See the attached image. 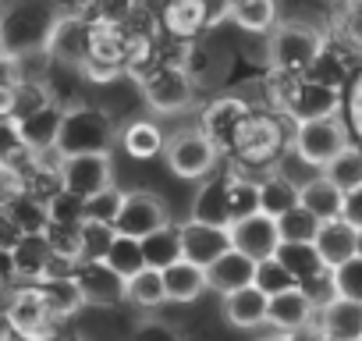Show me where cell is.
<instances>
[{"mask_svg":"<svg viewBox=\"0 0 362 341\" xmlns=\"http://www.w3.org/2000/svg\"><path fill=\"white\" fill-rule=\"evenodd\" d=\"M57 18V0H8L0 8V54L11 61L25 54H43L50 47Z\"/></svg>","mask_w":362,"mask_h":341,"instance_id":"obj_1","label":"cell"},{"mask_svg":"<svg viewBox=\"0 0 362 341\" xmlns=\"http://www.w3.org/2000/svg\"><path fill=\"white\" fill-rule=\"evenodd\" d=\"M267 93H270V107L274 114L288 117L291 125H305V121H320L330 114H341L344 93L313 79V75H267Z\"/></svg>","mask_w":362,"mask_h":341,"instance_id":"obj_2","label":"cell"},{"mask_svg":"<svg viewBox=\"0 0 362 341\" xmlns=\"http://www.w3.org/2000/svg\"><path fill=\"white\" fill-rule=\"evenodd\" d=\"M327 47H330V33H320L316 25L305 22H284L270 29L267 64L277 75H305Z\"/></svg>","mask_w":362,"mask_h":341,"instance_id":"obj_3","label":"cell"},{"mask_svg":"<svg viewBox=\"0 0 362 341\" xmlns=\"http://www.w3.org/2000/svg\"><path fill=\"white\" fill-rule=\"evenodd\" d=\"M117 142V125L110 110L96 103H75L64 110L57 153L61 156H82V153H110Z\"/></svg>","mask_w":362,"mask_h":341,"instance_id":"obj_4","label":"cell"},{"mask_svg":"<svg viewBox=\"0 0 362 341\" xmlns=\"http://www.w3.org/2000/svg\"><path fill=\"white\" fill-rule=\"evenodd\" d=\"M139 96L160 117L185 114L192 107V100H196V82H192V75L185 71V64H181L177 57L174 61L160 57L156 64L139 71Z\"/></svg>","mask_w":362,"mask_h":341,"instance_id":"obj_5","label":"cell"},{"mask_svg":"<svg viewBox=\"0 0 362 341\" xmlns=\"http://www.w3.org/2000/svg\"><path fill=\"white\" fill-rule=\"evenodd\" d=\"M284 149H288V135L281 117L274 110H252L235 139L231 156L238 160L242 170H270Z\"/></svg>","mask_w":362,"mask_h":341,"instance_id":"obj_6","label":"cell"},{"mask_svg":"<svg viewBox=\"0 0 362 341\" xmlns=\"http://www.w3.org/2000/svg\"><path fill=\"white\" fill-rule=\"evenodd\" d=\"M348 142H351V125H348L341 114H330V117H320V121L295 125V128H291V139H288V149H291L302 163L323 170Z\"/></svg>","mask_w":362,"mask_h":341,"instance_id":"obj_7","label":"cell"},{"mask_svg":"<svg viewBox=\"0 0 362 341\" xmlns=\"http://www.w3.org/2000/svg\"><path fill=\"white\" fill-rule=\"evenodd\" d=\"M163 160L170 167V175L189 178V182H203V178L214 175V167L221 160V149L203 135L199 125H189V128H177L174 135H167Z\"/></svg>","mask_w":362,"mask_h":341,"instance_id":"obj_8","label":"cell"},{"mask_svg":"<svg viewBox=\"0 0 362 341\" xmlns=\"http://www.w3.org/2000/svg\"><path fill=\"white\" fill-rule=\"evenodd\" d=\"M4 313H8V323H11L18 341H57L61 337V320L50 316V309L40 299L36 284L11 288L8 302H4Z\"/></svg>","mask_w":362,"mask_h":341,"instance_id":"obj_9","label":"cell"},{"mask_svg":"<svg viewBox=\"0 0 362 341\" xmlns=\"http://www.w3.org/2000/svg\"><path fill=\"white\" fill-rule=\"evenodd\" d=\"M249 114H252V107H249L245 96L224 93V96H217V100H210V103L203 107L199 128H203V135L221 149V156H231L235 139H238V132H242V125H245Z\"/></svg>","mask_w":362,"mask_h":341,"instance_id":"obj_10","label":"cell"},{"mask_svg":"<svg viewBox=\"0 0 362 341\" xmlns=\"http://www.w3.org/2000/svg\"><path fill=\"white\" fill-rule=\"evenodd\" d=\"M57 178H61V189L78 196V200H89L103 189L114 185V160L110 153H82V156H61V167H57Z\"/></svg>","mask_w":362,"mask_h":341,"instance_id":"obj_11","label":"cell"},{"mask_svg":"<svg viewBox=\"0 0 362 341\" xmlns=\"http://www.w3.org/2000/svg\"><path fill=\"white\" fill-rule=\"evenodd\" d=\"M167 224H170L167 203L149 189H132V192H124V203H121V214H117L114 228H117V235H132V238L142 242L146 235H153Z\"/></svg>","mask_w":362,"mask_h":341,"instance_id":"obj_12","label":"cell"},{"mask_svg":"<svg viewBox=\"0 0 362 341\" xmlns=\"http://www.w3.org/2000/svg\"><path fill=\"white\" fill-rule=\"evenodd\" d=\"M89 50H93V18H86V15H61L57 25H54L50 47H47L50 61L82 71V64L89 61Z\"/></svg>","mask_w":362,"mask_h":341,"instance_id":"obj_13","label":"cell"},{"mask_svg":"<svg viewBox=\"0 0 362 341\" xmlns=\"http://www.w3.org/2000/svg\"><path fill=\"white\" fill-rule=\"evenodd\" d=\"M75 281L82 288L86 306H100V309H114L121 302H128V281L110 270L103 260H82L75 267Z\"/></svg>","mask_w":362,"mask_h":341,"instance_id":"obj_14","label":"cell"},{"mask_svg":"<svg viewBox=\"0 0 362 341\" xmlns=\"http://www.w3.org/2000/svg\"><path fill=\"white\" fill-rule=\"evenodd\" d=\"M177 235H181V260H192L203 270L231 249V228L206 224V221H196V217L177 224Z\"/></svg>","mask_w":362,"mask_h":341,"instance_id":"obj_15","label":"cell"},{"mask_svg":"<svg viewBox=\"0 0 362 341\" xmlns=\"http://www.w3.org/2000/svg\"><path fill=\"white\" fill-rule=\"evenodd\" d=\"M231 249L252 256L256 263L277 256V249H281L277 221L267 217V214H259V210L249 214V217H242V221H235V224H231Z\"/></svg>","mask_w":362,"mask_h":341,"instance_id":"obj_16","label":"cell"},{"mask_svg":"<svg viewBox=\"0 0 362 341\" xmlns=\"http://www.w3.org/2000/svg\"><path fill=\"white\" fill-rule=\"evenodd\" d=\"M210 22H214L210 0H167V8L160 11V29L177 43L199 40Z\"/></svg>","mask_w":362,"mask_h":341,"instance_id":"obj_17","label":"cell"},{"mask_svg":"<svg viewBox=\"0 0 362 341\" xmlns=\"http://www.w3.org/2000/svg\"><path fill=\"white\" fill-rule=\"evenodd\" d=\"M61 121H64V107L57 100H47L43 107H36L33 114L18 117V132L29 153H50L57 149V135H61Z\"/></svg>","mask_w":362,"mask_h":341,"instance_id":"obj_18","label":"cell"},{"mask_svg":"<svg viewBox=\"0 0 362 341\" xmlns=\"http://www.w3.org/2000/svg\"><path fill=\"white\" fill-rule=\"evenodd\" d=\"M316 320V306L309 302V295L295 284L281 295H270V306H267V327L270 330H281V334H295L302 327H309Z\"/></svg>","mask_w":362,"mask_h":341,"instance_id":"obj_19","label":"cell"},{"mask_svg":"<svg viewBox=\"0 0 362 341\" xmlns=\"http://www.w3.org/2000/svg\"><path fill=\"white\" fill-rule=\"evenodd\" d=\"M316 327L327 341H362V302L355 299H330L316 309Z\"/></svg>","mask_w":362,"mask_h":341,"instance_id":"obj_20","label":"cell"},{"mask_svg":"<svg viewBox=\"0 0 362 341\" xmlns=\"http://www.w3.org/2000/svg\"><path fill=\"white\" fill-rule=\"evenodd\" d=\"M0 214H4L22 235H40L47 231L50 224V210H47V200L29 192V189H15L0 200Z\"/></svg>","mask_w":362,"mask_h":341,"instance_id":"obj_21","label":"cell"},{"mask_svg":"<svg viewBox=\"0 0 362 341\" xmlns=\"http://www.w3.org/2000/svg\"><path fill=\"white\" fill-rule=\"evenodd\" d=\"M206 281H210V291H217V295H231L238 288H249L256 281V260L238 253V249H228L221 260H214L206 267Z\"/></svg>","mask_w":362,"mask_h":341,"instance_id":"obj_22","label":"cell"},{"mask_svg":"<svg viewBox=\"0 0 362 341\" xmlns=\"http://www.w3.org/2000/svg\"><path fill=\"white\" fill-rule=\"evenodd\" d=\"M355 242H358V231H355L344 217L323 221L320 231H316V238H313V245H316V253H320V260H323L327 270L348 263V260L355 256Z\"/></svg>","mask_w":362,"mask_h":341,"instance_id":"obj_23","label":"cell"},{"mask_svg":"<svg viewBox=\"0 0 362 341\" xmlns=\"http://www.w3.org/2000/svg\"><path fill=\"white\" fill-rule=\"evenodd\" d=\"M267 306H270V295H263L256 284H249V288L224 295V320L235 330H259V327H267Z\"/></svg>","mask_w":362,"mask_h":341,"instance_id":"obj_24","label":"cell"},{"mask_svg":"<svg viewBox=\"0 0 362 341\" xmlns=\"http://www.w3.org/2000/svg\"><path fill=\"white\" fill-rule=\"evenodd\" d=\"M196 221H206V224H221V228H231V196H228V170L224 175H210L203 178V189L196 192L192 200V214Z\"/></svg>","mask_w":362,"mask_h":341,"instance_id":"obj_25","label":"cell"},{"mask_svg":"<svg viewBox=\"0 0 362 341\" xmlns=\"http://www.w3.org/2000/svg\"><path fill=\"white\" fill-rule=\"evenodd\" d=\"M36 291H40V299L47 302V309H50V316L54 320H71L82 306H86V299H82V288H78V281H75V274H50V277H43V281H36Z\"/></svg>","mask_w":362,"mask_h":341,"instance_id":"obj_26","label":"cell"},{"mask_svg":"<svg viewBox=\"0 0 362 341\" xmlns=\"http://www.w3.org/2000/svg\"><path fill=\"white\" fill-rule=\"evenodd\" d=\"M163 288H167V302H199L206 291H210V281H206V270L196 267L192 260H177L163 270Z\"/></svg>","mask_w":362,"mask_h":341,"instance_id":"obj_27","label":"cell"},{"mask_svg":"<svg viewBox=\"0 0 362 341\" xmlns=\"http://www.w3.org/2000/svg\"><path fill=\"white\" fill-rule=\"evenodd\" d=\"M11 256H15V267H18V281L22 284H36L40 277H47L54 249H50L47 235L40 231V235H22L11 245Z\"/></svg>","mask_w":362,"mask_h":341,"instance_id":"obj_28","label":"cell"},{"mask_svg":"<svg viewBox=\"0 0 362 341\" xmlns=\"http://www.w3.org/2000/svg\"><path fill=\"white\" fill-rule=\"evenodd\" d=\"M256 185H259V214L277 221V217H284L288 210L298 207V185L284 175V170L270 167L263 178H256Z\"/></svg>","mask_w":362,"mask_h":341,"instance_id":"obj_29","label":"cell"},{"mask_svg":"<svg viewBox=\"0 0 362 341\" xmlns=\"http://www.w3.org/2000/svg\"><path fill=\"white\" fill-rule=\"evenodd\" d=\"M117 142L124 146V153H128L132 160H153V156L163 153L167 135H163V128H160L153 117H132V121L117 132Z\"/></svg>","mask_w":362,"mask_h":341,"instance_id":"obj_30","label":"cell"},{"mask_svg":"<svg viewBox=\"0 0 362 341\" xmlns=\"http://www.w3.org/2000/svg\"><path fill=\"white\" fill-rule=\"evenodd\" d=\"M298 207H305L320 224L323 221H337L341 217V207H344V192L327 175H316L305 185H298Z\"/></svg>","mask_w":362,"mask_h":341,"instance_id":"obj_31","label":"cell"},{"mask_svg":"<svg viewBox=\"0 0 362 341\" xmlns=\"http://www.w3.org/2000/svg\"><path fill=\"white\" fill-rule=\"evenodd\" d=\"M224 18L245 33H270L277 25V0H224Z\"/></svg>","mask_w":362,"mask_h":341,"instance_id":"obj_32","label":"cell"},{"mask_svg":"<svg viewBox=\"0 0 362 341\" xmlns=\"http://www.w3.org/2000/svg\"><path fill=\"white\" fill-rule=\"evenodd\" d=\"M320 175H327L341 192H351V189H358L362 185V146L358 142H348Z\"/></svg>","mask_w":362,"mask_h":341,"instance_id":"obj_33","label":"cell"},{"mask_svg":"<svg viewBox=\"0 0 362 341\" xmlns=\"http://www.w3.org/2000/svg\"><path fill=\"white\" fill-rule=\"evenodd\" d=\"M334 43L348 54H362V0H341L334 11Z\"/></svg>","mask_w":362,"mask_h":341,"instance_id":"obj_34","label":"cell"},{"mask_svg":"<svg viewBox=\"0 0 362 341\" xmlns=\"http://www.w3.org/2000/svg\"><path fill=\"white\" fill-rule=\"evenodd\" d=\"M142 253H146V267L153 270H167L170 263L181 260V235H177V224H167L153 235L142 238Z\"/></svg>","mask_w":362,"mask_h":341,"instance_id":"obj_35","label":"cell"},{"mask_svg":"<svg viewBox=\"0 0 362 341\" xmlns=\"http://www.w3.org/2000/svg\"><path fill=\"white\" fill-rule=\"evenodd\" d=\"M277 260L291 270V277H295L298 284H302V281H309V277H316L320 270H327L313 242H281Z\"/></svg>","mask_w":362,"mask_h":341,"instance_id":"obj_36","label":"cell"},{"mask_svg":"<svg viewBox=\"0 0 362 341\" xmlns=\"http://www.w3.org/2000/svg\"><path fill=\"white\" fill-rule=\"evenodd\" d=\"M103 263H107L110 270H117L124 281H128V277H135L139 270H146L142 242H139V238H132V235H114V242H110V249H107Z\"/></svg>","mask_w":362,"mask_h":341,"instance_id":"obj_37","label":"cell"},{"mask_svg":"<svg viewBox=\"0 0 362 341\" xmlns=\"http://www.w3.org/2000/svg\"><path fill=\"white\" fill-rule=\"evenodd\" d=\"M128 302L135 309H160L167 302V288H163V270H139L135 277H128Z\"/></svg>","mask_w":362,"mask_h":341,"instance_id":"obj_38","label":"cell"},{"mask_svg":"<svg viewBox=\"0 0 362 341\" xmlns=\"http://www.w3.org/2000/svg\"><path fill=\"white\" fill-rule=\"evenodd\" d=\"M114 235H117V228H110V224L82 221L78 224V260H103Z\"/></svg>","mask_w":362,"mask_h":341,"instance_id":"obj_39","label":"cell"},{"mask_svg":"<svg viewBox=\"0 0 362 341\" xmlns=\"http://www.w3.org/2000/svg\"><path fill=\"white\" fill-rule=\"evenodd\" d=\"M277 231H281V242H313L320 231V221L305 207H295L284 217H277Z\"/></svg>","mask_w":362,"mask_h":341,"instance_id":"obj_40","label":"cell"},{"mask_svg":"<svg viewBox=\"0 0 362 341\" xmlns=\"http://www.w3.org/2000/svg\"><path fill=\"white\" fill-rule=\"evenodd\" d=\"M263 295H281V291H288V288H295L298 281L291 277V270L277 260V256H270V260H259L256 263V281H252Z\"/></svg>","mask_w":362,"mask_h":341,"instance_id":"obj_41","label":"cell"},{"mask_svg":"<svg viewBox=\"0 0 362 341\" xmlns=\"http://www.w3.org/2000/svg\"><path fill=\"white\" fill-rule=\"evenodd\" d=\"M121 203H124V189L110 185L96 196L86 200V221H96V224H117V214H121Z\"/></svg>","mask_w":362,"mask_h":341,"instance_id":"obj_42","label":"cell"},{"mask_svg":"<svg viewBox=\"0 0 362 341\" xmlns=\"http://www.w3.org/2000/svg\"><path fill=\"white\" fill-rule=\"evenodd\" d=\"M29 149L22 142V132H18V121L15 117H0V167L11 170L18 160H25Z\"/></svg>","mask_w":362,"mask_h":341,"instance_id":"obj_43","label":"cell"},{"mask_svg":"<svg viewBox=\"0 0 362 341\" xmlns=\"http://www.w3.org/2000/svg\"><path fill=\"white\" fill-rule=\"evenodd\" d=\"M47 210H50V224H82L86 221V200L57 189L50 200H47Z\"/></svg>","mask_w":362,"mask_h":341,"instance_id":"obj_44","label":"cell"},{"mask_svg":"<svg viewBox=\"0 0 362 341\" xmlns=\"http://www.w3.org/2000/svg\"><path fill=\"white\" fill-rule=\"evenodd\" d=\"M330 274H334V291H337L341 299L362 302V256H351L348 263L334 267Z\"/></svg>","mask_w":362,"mask_h":341,"instance_id":"obj_45","label":"cell"},{"mask_svg":"<svg viewBox=\"0 0 362 341\" xmlns=\"http://www.w3.org/2000/svg\"><path fill=\"white\" fill-rule=\"evenodd\" d=\"M128 341H185V334H181V330H177L170 320H160V316H142V320L132 327Z\"/></svg>","mask_w":362,"mask_h":341,"instance_id":"obj_46","label":"cell"},{"mask_svg":"<svg viewBox=\"0 0 362 341\" xmlns=\"http://www.w3.org/2000/svg\"><path fill=\"white\" fill-rule=\"evenodd\" d=\"M305 295H309V302L316 306V309H323L330 299H337V291H334V274L330 270H320L316 277H309V281H302L298 284Z\"/></svg>","mask_w":362,"mask_h":341,"instance_id":"obj_47","label":"cell"},{"mask_svg":"<svg viewBox=\"0 0 362 341\" xmlns=\"http://www.w3.org/2000/svg\"><path fill=\"white\" fill-rule=\"evenodd\" d=\"M341 217L358 231L362 228V185L358 189H351V192H344V207H341Z\"/></svg>","mask_w":362,"mask_h":341,"instance_id":"obj_48","label":"cell"},{"mask_svg":"<svg viewBox=\"0 0 362 341\" xmlns=\"http://www.w3.org/2000/svg\"><path fill=\"white\" fill-rule=\"evenodd\" d=\"M18 284H22V281H18L15 256H11V249L0 245V288H18Z\"/></svg>","mask_w":362,"mask_h":341,"instance_id":"obj_49","label":"cell"},{"mask_svg":"<svg viewBox=\"0 0 362 341\" xmlns=\"http://www.w3.org/2000/svg\"><path fill=\"white\" fill-rule=\"evenodd\" d=\"M291 341H327V337H323V330H320V327H316V320H313L309 327L295 330V334H291Z\"/></svg>","mask_w":362,"mask_h":341,"instance_id":"obj_50","label":"cell"},{"mask_svg":"<svg viewBox=\"0 0 362 341\" xmlns=\"http://www.w3.org/2000/svg\"><path fill=\"white\" fill-rule=\"evenodd\" d=\"M0 341H15V330H11V323H8L4 306H0Z\"/></svg>","mask_w":362,"mask_h":341,"instance_id":"obj_51","label":"cell"},{"mask_svg":"<svg viewBox=\"0 0 362 341\" xmlns=\"http://www.w3.org/2000/svg\"><path fill=\"white\" fill-rule=\"evenodd\" d=\"M256 341H291V334H281V330H267V334H259Z\"/></svg>","mask_w":362,"mask_h":341,"instance_id":"obj_52","label":"cell"},{"mask_svg":"<svg viewBox=\"0 0 362 341\" xmlns=\"http://www.w3.org/2000/svg\"><path fill=\"white\" fill-rule=\"evenodd\" d=\"M57 341H89V337H86V334H61Z\"/></svg>","mask_w":362,"mask_h":341,"instance_id":"obj_53","label":"cell"},{"mask_svg":"<svg viewBox=\"0 0 362 341\" xmlns=\"http://www.w3.org/2000/svg\"><path fill=\"white\" fill-rule=\"evenodd\" d=\"M355 256H362V228H358V242H355Z\"/></svg>","mask_w":362,"mask_h":341,"instance_id":"obj_54","label":"cell"}]
</instances>
